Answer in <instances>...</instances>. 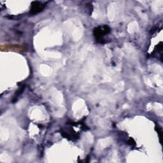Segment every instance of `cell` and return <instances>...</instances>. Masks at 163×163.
Instances as JSON below:
<instances>
[{"label":"cell","instance_id":"1","mask_svg":"<svg viewBox=\"0 0 163 163\" xmlns=\"http://www.w3.org/2000/svg\"><path fill=\"white\" fill-rule=\"evenodd\" d=\"M35 5H33L32 8H31V12L33 13H37L40 12L44 7V5L39 2H35Z\"/></svg>","mask_w":163,"mask_h":163}]
</instances>
